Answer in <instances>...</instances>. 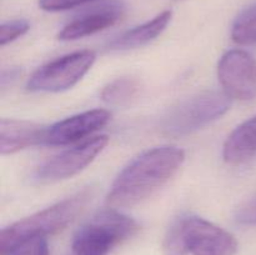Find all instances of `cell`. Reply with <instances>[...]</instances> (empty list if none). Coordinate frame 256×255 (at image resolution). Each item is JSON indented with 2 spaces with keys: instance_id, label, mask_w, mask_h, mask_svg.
<instances>
[{
  "instance_id": "cell-20",
  "label": "cell",
  "mask_w": 256,
  "mask_h": 255,
  "mask_svg": "<svg viewBox=\"0 0 256 255\" xmlns=\"http://www.w3.org/2000/svg\"><path fill=\"white\" fill-rule=\"evenodd\" d=\"M20 75V70L18 68H10V69H4L2 72V79H0V84H2V89H5L8 85L12 84L14 80L18 79Z\"/></svg>"
},
{
  "instance_id": "cell-4",
  "label": "cell",
  "mask_w": 256,
  "mask_h": 255,
  "mask_svg": "<svg viewBox=\"0 0 256 255\" xmlns=\"http://www.w3.org/2000/svg\"><path fill=\"white\" fill-rule=\"evenodd\" d=\"M138 230L132 218L115 209L102 210L76 230L65 255H108Z\"/></svg>"
},
{
  "instance_id": "cell-19",
  "label": "cell",
  "mask_w": 256,
  "mask_h": 255,
  "mask_svg": "<svg viewBox=\"0 0 256 255\" xmlns=\"http://www.w3.org/2000/svg\"><path fill=\"white\" fill-rule=\"evenodd\" d=\"M236 222L244 225H256V198L248 202L238 210Z\"/></svg>"
},
{
  "instance_id": "cell-8",
  "label": "cell",
  "mask_w": 256,
  "mask_h": 255,
  "mask_svg": "<svg viewBox=\"0 0 256 255\" xmlns=\"http://www.w3.org/2000/svg\"><path fill=\"white\" fill-rule=\"evenodd\" d=\"M218 78L230 99L246 102L256 96V60L244 50L232 49L222 55Z\"/></svg>"
},
{
  "instance_id": "cell-1",
  "label": "cell",
  "mask_w": 256,
  "mask_h": 255,
  "mask_svg": "<svg viewBox=\"0 0 256 255\" xmlns=\"http://www.w3.org/2000/svg\"><path fill=\"white\" fill-rule=\"evenodd\" d=\"M184 150L172 145L145 150L115 178L106 196L108 206L122 209L140 204L164 186L182 168Z\"/></svg>"
},
{
  "instance_id": "cell-10",
  "label": "cell",
  "mask_w": 256,
  "mask_h": 255,
  "mask_svg": "<svg viewBox=\"0 0 256 255\" xmlns=\"http://www.w3.org/2000/svg\"><path fill=\"white\" fill-rule=\"evenodd\" d=\"M125 15V5L119 2H108L79 15L68 22L58 34L62 42H74L106 30L119 22Z\"/></svg>"
},
{
  "instance_id": "cell-14",
  "label": "cell",
  "mask_w": 256,
  "mask_h": 255,
  "mask_svg": "<svg viewBox=\"0 0 256 255\" xmlns=\"http://www.w3.org/2000/svg\"><path fill=\"white\" fill-rule=\"evenodd\" d=\"M140 92V82L134 78H118L102 90V100L112 106L130 104Z\"/></svg>"
},
{
  "instance_id": "cell-17",
  "label": "cell",
  "mask_w": 256,
  "mask_h": 255,
  "mask_svg": "<svg viewBox=\"0 0 256 255\" xmlns=\"http://www.w3.org/2000/svg\"><path fill=\"white\" fill-rule=\"evenodd\" d=\"M94 2H99V0H39V6L45 12H56L74 9V8Z\"/></svg>"
},
{
  "instance_id": "cell-12",
  "label": "cell",
  "mask_w": 256,
  "mask_h": 255,
  "mask_svg": "<svg viewBox=\"0 0 256 255\" xmlns=\"http://www.w3.org/2000/svg\"><path fill=\"white\" fill-rule=\"evenodd\" d=\"M172 10H164L152 19L148 20V22H142V24L132 28V29L126 30L119 36L114 38L108 44V50H110V52H126V50L138 49V48L150 44L164 32V30L172 22Z\"/></svg>"
},
{
  "instance_id": "cell-13",
  "label": "cell",
  "mask_w": 256,
  "mask_h": 255,
  "mask_svg": "<svg viewBox=\"0 0 256 255\" xmlns=\"http://www.w3.org/2000/svg\"><path fill=\"white\" fill-rule=\"evenodd\" d=\"M256 156V115L240 124L228 136L222 158L229 165H240Z\"/></svg>"
},
{
  "instance_id": "cell-11",
  "label": "cell",
  "mask_w": 256,
  "mask_h": 255,
  "mask_svg": "<svg viewBox=\"0 0 256 255\" xmlns=\"http://www.w3.org/2000/svg\"><path fill=\"white\" fill-rule=\"evenodd\" d=\"M46 126L15 119L0 120V152L12 155L26 148L42 144Z\"/></svg>"
},
{
  "instance_id": "cell-6",
  "label": "cell",
  "mask_w": 256,
  "mask_h": 255,
  "mask_svg": "<svg viewBox=\"0 0 256 255\" xmlns=\"http://www.w3.org/2000/svg\"><path fill=\"white\" fill-rule=\"evenodd\" d=\"M96 55L90 50H82L52 60L36 70L28 82L32 92H62L72 89L92 69Z\"/></svg>"
},
{
  "instance_id": "cell-9",
  "label": "cell",
  "mask_w": 256,
  "mask_h": 255,
  "mask_svg": "<svg viewBox=\"0 0 256 255\" xmlns=\"http://www.w3.org/2000/svg\"><path fill=\"white\" fill-rule=\"evenodd\" d=\"M112 114L105 109H94L55 122L45 129L42 145L62 146L90 136L109 122Z\"/></svg>"
},
{
  "instance_id": "cell-15",
  "label": "cell",
  "mask_w": 256,
  "mask_h": 255,
  "mask_svg": "<svg viewBox=\"0 0 256 255\" xmlns=\"http://www.w3.org/2000/svg\"><path fill=\"white\" fill-rule=\"evenodd\" d=\"M232 39L239 45L256 44V2L245 8L232 25Z\"/></svg>"
},
{
  "instance_id": "cell-18",
  "label": "cell",
  "mask_w": 256,
  "mask_h": 255,
  "mask_svg": "<svg viewBox=\"0 0 256 255\" xmlns=\"http://www.w3.org/2000/svg\"><path fill=\"white\" fill-rule=\"evenodd\" d=\"M10 255H49V246L45 238H38L22 244Z\"/></svg>"
},
{
  "instance_id": "cell-3",
  "label": "cell",
  "mask_w": 256,
  "mask_h": 255,
  "mask_svg": "<svg viewBox=\"0 0 256 255\" xmlns=\"http://www.w3.org/2000/svg\"><path fill=\"white\" fill-rule=\"evenodd\" d=\"M165 255H235L238 240L222 228L196 215H182L165 234Z\"/></svg>"
},
{
  "instance_id": "cell-5",
  "label": "cell",
  "mask_w": 256,
  "mask_h": 255,
  "mask_svg": "<svg viewBox=\"0 0 256 255\" xmlns=\"http://www.w3.org/2000/svg\"><path fill=\"white\" fill-rule=\"evenodd\" d=\"M230 98L224 92H204L179 102L162 120V132L169 136H186L215 120L230 109Z\"/></svg>"
},
{
  "instance_id": "cell-2",
  "label": "cell",
  "mask_w": 256,
  "mask_h": 255,
  "mask_svg": "<svg viewBox=\"0 0 256 255\" xmlns=\"http://www.w3.org/2000/svg\"><path fill=\"white\" fill-rule=\"evenodd\" d=\"M92 198V189L85 188L52 206L4 228L0 234V255H10L30 240L45 238L65 229L84 212Z\"/></svg>"
},
{
  "instance_id": "cell-16",
  "label": "cell",
  "mask_w": 256,
  "mask_h": 255,
  "mask_svg": "<svg viewBox=\"0 0 256 255\" xmlns=\"http://www.w3.org/2000/svg\"><path fill=\"white\" fill-rule=\"evenodd\" d=\"M29 29V22L24 19H15L2 22V26H0V45L5 46L6 44L15 42L22 35L26 34Z\"/></svg>"
},
{
  "instance_id": "cell-7",
  "label": "cell",
  "mask_w": 256,
  "mask_h": 255,
  "mask_svg": "<svg viewBox=\"0 0 256 255\" xmlns=\"http://www.w3.org/2000/svg\"><path fill=\"white\" fill-rule=\"evenodd\" d=\"M108 142L106 135L84 140L42 162L32 172V180L38 184H52L74 176L96 159Z\"/></svg>"
}]
</instances>
